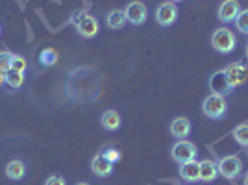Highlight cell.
<instances>
[{"mask_svg": "<svg viewBox=\"0 0 248 185\" xmlns=\"http://www.w3.org/2000/svg\"><path fill=\"white\" fill-rule=\"evenodd\" d=\"M228 111V102L224 98V94H207L202 102V113L206 115L211 121H220Z\"/></svg>", "mask_w": 248, "mask_h": 185, "instance_id": "6da1fadb", "label": "cell"}, {"mask_svg": "<svg viewBox=\"0 0 248 185\" xmlns=\"http://www.w3.org/2000/svg\"><path fill=\"white\" fill-rule=\"evenodd\" d=\"M211 46L218 54H230V52L235 50V46H237V37H235V33L230 28H218V30L213 31Z\"/></svg>", "mask_w": 248, "mask_h": 185, "instance_id": "7a4b0ae2", "label": "cell"}, {"mask_svg": "<svg viewBox=\"0 0 248 185\" xmlns=\"http://www.w3.org/2000/svg\"><path fill=\"white\" fill-rule=\"evenodd\" d=\"M217 167H218V174L224 176L226 180H237L243 174V161L235 154L220 157Z\"/></svg>", "mask_w": 248, "mask_h": 185, "instance_id": "3957f363", "label": "cell"}, {"mask_svg": "<svg viewBox=\"0 0 248 185\" xmlns=\"http://www.w3.org/2000/svg\"><path fill=\"white\" fill-rule=\"evenodd\" d=\"M197 154H198L197 144L187 141V139H180V141L172 146V150H170V155H172V159H174L178 165L197 159Z\"/></svg>", "mask_w": 248, "mask_h": 185, "instance_id": "277c9868", "label": "cell"}, {"mask_svg": "<svg viewBox=\"0 0 248 185\" xmlns=\"http://www.w3.org/2000/svg\"><path fill=\"white\" fill-rule=\"evenodd\" d=\"M224 76H226L230 89H235L248 82V69L243 63H232L224 69Z\"/></svg>", "mask_w": 248, "mask_h": 185, "instance_id": "5b68a950", "label": "cell"}, {"mask_svg": "<svg viewBox=\"0 0 248 185\" xmlns=\"http://www.w3.org/2000/svg\"><path fill=\"white\" fill-rule=\"evenodd\" d=\"M126 21L130 22V24H134V26H141V24H145L146 22V17H148V10H146V6L143 2H130L128 6H126Z\"/></svg>", "mask_w": 248, "mask_h": 185, "instance_id": "8992f818", "label": "cell"}, {"mask_svg": "<svg viewBox=\"0 0 248 185\" xmlns=\"http://www.w3.org/2000/svg\"><path fill=\"white\" fill-rule=\"evenodd\" d=\"M178 19V8H176L174 2H163L157 6V11H155V21L161 26H172Z\"/></svg>", "mask_w": 248, "mask_h": 185, "instance_id": "52a82bcc", "label": "cell"}, {"mask_svg": "<svg viewBox=\"0 0 248 185\" xmlns=\"http://www.w3.org/2000/svg\"><path fill=\"white\" fill-rule=\"evenodd\" d=\"M239 11H241V6H239L237 0H224V2L218 6L217 17H218V21H222V22H235Z\"/></svg>", "mask_w": 248, "mask_h": 185, "instance_id": "ba28073f", "label": "cell"}, {"mask_svg": "<svg viewBox=\"0 0 248 185\" xmlns=\"http://www.w3.org/2000/svg\"><path fill=\"white\" fill-rule=\"evenodd\" d=\"M76 30L82 37H87V39H93L94 35L98 33V21L94 19L93 15H83L80 22L76 24Z\"/></svg>", "mask_w": 248, "mask_h": 185, "instance_id": "9c48e42d", "label": "cell"}, {"mask_svg": "<svg viewBox=\"0 0 248 185\" xmlns=\"http://www.w3.org/2000/svg\"><path fill=\"white\" fill-rule=\"evenodd\" d=\"M91 170L98 178H108V176H111V172H113V163L109 159H106L104 154H98L94 155V159L91 161Z\"/></svg>", "mask_w": 248, "mask_h": 185, "instance_id": "30bf717a", "label": "cell"}, {"mask_svg": "<svg viewBox=\"0 0 248 185\" xmlns=\"http://www.w3.org/2000/svg\"><path fill=\"white\" fill-rule=\"evenodd\" d=\"M180 176L186 180V182H200V161L193 159V161H187V163L180 165Z\"/></svg>", "mask_w": 248, "mask_h": 185, "instance_id": "8fae6325", "label": "cell"}, {"mask_svg": "<svg viewBox=\"0 0 248 185\" xmlns=\"http://www.w3.org/2000/svg\"><path fill=\"white\" fill-rule=\"evenodd\" d=\"M170 134L174 135L176 139H186L191 134V121L187 117H176L170 123Z\"/></svg>", "mask_w": 248, "mask_h": 185, "instance_id": "7c38bea8", "label": "cell"}, {"mask_svg": "<svg viewBox=\"0 0 248 185\" xmlns=\"http://www.w3.org/2000/svg\"><path fill=\"white\" fill-rule=\"evenodd\" d=\"M217 176H218V167L215 161H211V159L200 161V182H202V184H211V182H215Z\"/></svg>", "mask_w": 248, "mask_h": 185, "instance_id": "4fadbf2b", "label": "cell"}, {"mask_svg": "<svg viewBox=\"0 0 248 185\" xmlns=\"http://www.w3.org/2000/svg\"><path fill=\"white\" fill-rule=\"evenodd\" d=\"M209 89L215 94H228V92L232 91L230 85H228L226 76H224V71H217L209 78Z\"/></svg>", "mask_w": 248, "mask_h": 185, "instance_id": "5bb4252c", "label": "cell"}, {"mask_svg": "<svg viewBox=\"0 0 248 185\" xmlns=\"http://www.w3.org/2000/svg\"><path fill=\"white\" fill-rule=\"evenodd\" d=\"M121 123H123L121 121V115H119V111H115V109H108L100 117V124H102L104 130H108V132H117L121 128Z\"/></svg>", "mask_w": 248, "mask_h": 185, "instance_id": "9a60e30c", "label": "cell"}, {"mask_svg": "<svg viewBox=\"0 0 248 185\" xmlns=\"http://www.w3.org/2000/svg\"><path fill=\"white\" fill-rule=\"evenodd\" d=\"M126 22H128L126 21V13L123 10H111L106 17V24L111 30H121V28H124Z\"/></svg>", "mask_w": 248, "mask_h": 185, "instance_id": "2e32d148", "label": "cell"}, {"mask_svg": "<svg viewBox=\"0 0 248 185\" xmlns=\"http://www.w3.org/2000/svg\"><path fill=\"white\" fill-rule=\"evenodd\" d=\"M26 174V167L22 163L21 159H11L10 163L6 165V176L10 178V180H22Z\"/></svg>", "mask_w": 248, "mask_h": 185, "instance_id": "e0dca14e", "label": "cell"}, {"mask_svg": "<svg viewBox=\"0 0 248 185\" xmlns=\"http://www.w3.org/2000/svg\"><path fill=\"white\" fill-rule=\"evenodd\" d=\"M6 83L10 85L11 89H19L22 87V83H24V72H19V71H8L6 72Z\"/></svg>", "mask_w": 248, "mask_h": 185, "instance_id": "ac0fdd59", "label": "cell"}, {"mask_svg": "<svg viewBox=\"0 0 248 185\" xmlns=\"http://www.w3.org/2000/svg\"><path fill=\"white\" fill-rule=\"evenodd\" d=\"M232 135L235 137L237 144L248 148V124H239V126H235L233 132H232Z\"/></svg>", "mask_w": 248, "mask_h": 185, "instance_id": "d6986e66", "label": "cell"}, {"mask_svg": "<svg viewBox=\"0 0 248 185\" xmlns=\"http://www.w3.org/2000/svg\"><path fill=\"white\" fill-rule=\"evenodd\" d=\"M58 52L54 50V48H45V50L41 52V56H39V62L43 63V65H54V63L58 62Z\"/></svg>", "mask_w": 248, "mask_h": 185, "instance_id": "ffe728a7", "label": "cell"}, {"mask_svg": "<svg viewBox=\"0 0 248 185\" xmlns=\"http://www.w3.org/2000/svg\"><path fill=\"white\" fill-rule=\"evenodd\" d=\"M26 67H28L26 58H24V56H21V54H13V58H11V71L24 72V71H26Z\"/></svg>", "mask_w": 248, "mask_h": 185, "instance_id": "44dd1931", "label": "cell"}, {"mask_svg": "<svg viewBox=\"0 0 248 185\" xmlns=\"http://www.w3.org/2000/svg\"><path fill=\"white\" fill-rule=\"evenodd\" d=\"M235 26H237L239 31L243 33H248V10H241L235 19Z\"/></svg>", "mask_w": 248, "mask_h": 185, "instance_id": "7402d4cb", "label": "cell"}, {"mask_svg": "<svg viewBox=\"0 0 248 185\" xmlns=\"http://www.w3.org/2000/svg\"><path fill=\"white\" fill-rule=\"evenodd\" d=\"M11 58H13V54L8 50H2L0 52V71L8 72L11 69Z\"/></svg>", "mask_w": 248, "mask_h": 185, "instance_id": "603a6c76", "label": "cell"}, {"mask_svg": "<svg viewBox=\"0 0 248 185\" xmlns=\"http://www.w3.org/2000/svg\"><path fill=\"white\" fill-rule=\"evenodd\" d=\"M102 154L106 155V159H109L111 163H117V161L121 159V152H119L117 148H108V150H104Z\"/></svg>", "mask_w": 248, "mask_h": 185, "instance_id": "cb8c5ba5", "label": "cell"}, {"mask_svg": "<svg viewBox=\"0 0 248 185\" xmlns=\"http://www.w3.org/2000/svg\"><path fill=\"white\" fill-rule=\"evenodd\" d=\"M45 185H67V182H65V178H62V176L54 174V176H48V178H46Z\"/></svg>", "mask_w": 248, "mask_h": 185, "instance_id": "d4e9b609", "label": "cell"}, {"mask_svg": "<svg viewBox=\"0 0 248 185\" xmlns=\"http://www.w3.org/2000/svg\"><path fill=\"white\" fill-rule=\"evenodd\" d=\"M6 83V72L4 71H0V87Z\"/></svg>", "mask_w": 248, "mask_h": 185, "instance_id": "484cf974", "label": "cell"}, {"mask_svg": "<svg viewBox=\"0 0 248 185\" xmlns=\"http://www.w3.org/2000/svg\"><path fill=\"white\" fill-rule=\"evenodd\" d=\"M243 185H248V172L245 174V178H243Z\"/></svg>", "mask_w": 248, "mask_h": 185, "instance_id": "4316f807", "label": "cell"}, {"mask_svg": "<svg viewBox=\"0 0 248 185\" xmlns=\"http://www.w3.org/2000/svg\"><path fill=\"white\" fill-rule=\"evenodd\" d=\"M76 185H89V184H85V182H80V184H76Z\"/></svg>", "mask_w": 248, "mask_h": 185, "instance_id": "83f0119b", "label": "cell"}, {"mask_svg": "<svg viewBox=\"0 0 248 185\" xmlns=\"http://www.w3.org/2000/svg\"><path fill=\"white\" fill-rule=\"evenodd\" d=\"M170 2H182V0H170Z\"/></svg>", "mask_w": 248, "mask_h": 185, "instance_id": "f1b7e54d", "label": "cell"}, {"mask_svg": "<svg viewBox=\"0 0 248 185\" xmlns=\"http://www.w3.org/2000/svg\"><path fill=\"white\" fill-rule=\"evenodd\" d=\"M247 58H248V45H247Z\"/></svg>", "mask_w": 248, "mask_h": 185, "instance_id": "f546056e", "label": "cell"}]
</instances>
